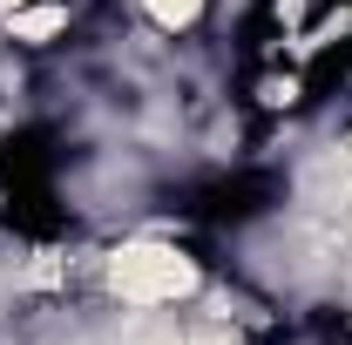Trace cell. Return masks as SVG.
<instances>
[{"label":"cell","instance_id":"obj_1","mask_svg":"<svg viewBox=\"0 0 352 345\" xmlns=\"http://www.w3.org/2000/svg\"><path fill=\"white\" fill-rule=\"evenodd\" d=\"M95 278H102L109 304H122V311H176V304L204 298V264L170 237H122Z\"/></svg>","mask_w":352,"mask_h":345},{"label":"cell","instance_id":"obj_3","mask_svg":"<svg viewBox=\"0 0 352 345\" xmlns=\"http://www.w3.org/2000/svg\"><path fill=\"white\" fill-rule=\"evenodd\" d=\"M135 14H142L156 34H197L204 14H210V0H135Z\"/></svg>","mask_w":352,"mask_h":345},{"label":"cell","instance_id":"obj_5","mask_svg":"<svg viewBox=\"0 0 352 345\" xmlns=\"http://www.w3.org/2000/svg\"><path fill=\"white\" fill-rule=\"evenodd\" d=\"M346 230H352V203H346Z\"/></svg>","mask_w":352,"mask_h":345},{"label":"cell","instance_id":"obj_2","mask_svg":"<svg viewBox=\"0 0 352 345\" xmlns=\"http://www.w3.org/2000/svg\"><path fill=\"white\" fill-rule=\"evenodd\" d=\"M68 27H75V7L68 0H28V7H7L0 14V34L14 47H54V41H68Z\"/></svg>","mask_w":352,"mask_h":345},{"label":"cell","instance_id":"obj_4","mask_svg":"<svg viewBox=\"0 0 352 345\" xmlns=\"http://www.w3.org/2000/svg\"><path fill=\"white\" fill-rule=\"evenodd\" d=\"M7 7H28V0H0V14H7Z\"/></svg>","mask_w":352,"mask_h":345}]
</instances>
